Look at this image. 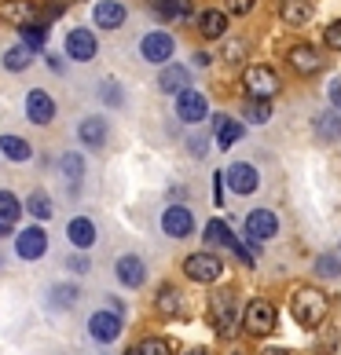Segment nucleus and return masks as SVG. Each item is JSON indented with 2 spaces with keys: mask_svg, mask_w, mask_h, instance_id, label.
I'll return each instance as SVG.
<instances>
[{
  "mask_svg": "<svg viewBox=\"0 0 341 355\" xmlns=\"http://www.w3.org/2000/svg\"><path fill=\"white\" fill-rule=\"evenodd\" d=\"M290 315L301 330H319L331 315V297L316 286H297L290 293Z\"/></svg>",
  "mask_w": 341,
  "mask_h": 355,
  "instance_id": "1",
  "label": "nucleus"
},
{
  "mask_svg": "<svg viewBox=\"0 0 341 355\" xmlns=\"http://www.w3.org/2000/svg\"><path fill=\"white\" fill-rule=\"evenodd\" d=\"M206 319H209V326H213L220 337H235V334H239V326H242L239 293H235L231 286L217 289V293L209 297V304H206Z\"/></svg>",
  "mask_w": 341,
  "mask_h": 355,
  "instance_id": "2",
  "label": "nucleus"
},
{
  "mask_svg": "<svg viewBox=\"0 0 341 355\" xmlns=\"http://www.w3.org/2000/svg\"><path fill=\"white\" fill-rule=\"evenodd\" d=\"M183 275L199 286H213L224 279V260H220L213 249H199V253L183 257Z\"/></svg>",
  "mask_w": 341,
  "mask_h": 355,
  "instance_id": "3",
  "label": "nucleus"
},
{
  "mask_svg": "<svg viewBox=\"0 0 341 355\" xmlns=\"http://www.w3.org/2000/svg\"><path fill=\"white\" fill-rule=\"evenodd\" d=\"M275 326H279V311H275V304L265 300V297H253L250 304H246V311H242V330L250 337H268V334H275Z\"/></svg>",
  "mask_w": 341,
  "mask_h": 355,
  "instance_id": "4",
  "label": "nucleus"
},
{
  "mask_svg": "<svg viewBox=\"0 0 341 355\" xmlns=\"http://www.w3.org/2000/svg\"><path fill=\"white\" fill-rule=\"evenodd\" d=\"M242 88H246V96H250V99H265V103H272V99L283 92V81H279V73H275L272 67H246V73H242Z\"/></svg>",
  "mask_w": 341,
  "mask_h": 355,
  "instance_id": "5",
  "label": "nucleus"
},
{
  "mask_svg": "<svg viewBox=\"0 0 341 355\" xmlns=\"http://www.w3.org/2000/svg\"><path fill=\"white\" fill-rule=\"evenodd\" d=\"M275 234H279V216L272 209H250V216H246V242H250V249H260Z\"/></svg>",
  "mask_w": 341,
  "mask_h": 355,
  "instance_id": "6",
  "label": "nucleus"
},
{
  "mask_svg": "<svg viewBox=\"0 0 341 355\" xmlns=\"http://www.w3.org/2000/svg\"><path fill=\"white\" fill-rule=\"evenodd\" d=\"M88 337L96 340V345H114L117 337H122V315L103 308V311H92L88 315Z\"/></svg>",
  "mask_w": 341,
  "mask_h": 355,
  "instance_id": "7",
  "label": "nucleus"
},
{
  "mask_svg": "<svg viewBox=\"0 0 341 355\" xmlns=\"http://www.w3.org/2000/svg\"><path fill=\"white\" fill-rule=\"evenodd\" d=\"M173 51H176V41L169 33H162V30H154V33H147L140 41V55L147 59V62H154V67L169 62V59H173Z\"/></svg>",
  "mask_w": 341,
  "mask_h": 355,
  "instance_id": "8",
  "label": "nucleus"
},
{
  "mask_svg": "<svg viewBox=\"0 0 341 355\" xmlns=\"http://www.w3.org/2000/svg\"><path fill=\"white\" fill-rule=\"evenodd\" d=\"M224 183L235 191V194H253L260 187V173L250 165V162H235L224 168Z\"/></svg>",
  "mask_w": 341,
  "mask_h": 355,
  "instance_id": "9",
  "label": "nucleus"
},
{
  "mask_svg": "<svg viewBox=\"0 0 341 355\" xmlns=\"http://www.w3.org/2000/svg\"><path fill=\"white\" fill-rule=\"evenodd\" d=\"M15 253L19 260H41L48 253V234L44 227H22L15 234Z\"/></svg>",
  "mask_w": 341,
  "mask_h": 355,
  "instance_id": "10",
  "label": "nucleus"
},
{
  "mask_svg": "<svg viewBox=\"0 0 341 355\" xmlns=\"http://www.w3.org/2000/svg\"><path fill=\"white\" fill-rule=\"evenodd\" d=\"M206 114H209V103H206L202 92L188 88V92L176 96V117L183 125H199V121H206Z\"/></svg>",
  "mask_w": 341,
  "mask_h": 355,
  "instance_id": "11",
  "label": "nucleus"
},
{
  "mask_svg": "<svg viewBox=\"0 0 341 355\" xmlns=\"http://www.w3.org/2000/svg\"><path fill=\"white\" fill-rule=\"evenodd\" d=\"M162 231L169 234V239H188V234L194 231V213H191L188 205H165Z\"/></svg>",
  "mask_w": 341,
  "mask_h": 355,
  "instance_id": "12",
  "label": "nucleus"
},
{
  "mask_svg": "<svg viewBox=\"0 0 341 355\" xmlns=\"http://www.w3.org/2000/svg\"><path fill=\"white\" fill-rule=\"evenodd\" d=\"M114 275L125 289H140L143 282H147V264H143L136 253H125V257L114 260Z\"/></svg>",
  "mask_w": 341,
  "mask_h": 355,
  "instance_id": "13",
  "label": "nucleus"
},
{
  "mask_svg": "<svg viewBox=\"0 0 341 355\" xmlns=\"http://www.w3.org/2000/svg\"><path fill=\"white\" fill-rule=\"evenodd\" d=\"M154 311H158L162 319H180V315H188V300H183V293L173 282H165V286H158V293H154Z\"/></svg>",
  "mask_w": 341,
  "mask_h": 355,
  "instance_id": "14",
  "label": "nucleus"
},
{
  "mask_svg": "<svg viewBox=\"0 0 341 355\" xmlns=\"http://www.w3.org/2000/svg\"><path fill=\"white\" fill-rule=\"evenodd\" d=\"M26 117H30V125H51L56 121V99L44 88H33L26 96Z\"/></svg>",
  "mask_w": 341,
  "mask_h": 355,
  "instance_id": "15",
  "label": "nucleus"
},
{
  "mask_svg": "<svg viewBox=\"0 0 341 355\" xmlns=\"http://www.w3.org/2000/svg\"><path fill=\"white\" fill-rule=\"evenodd\" d=\"M286 62H290L301 77H312V73L323 70V55H319V48H312V44H294L286 51Z\"/></svg>",
  "mask_w": 341,
  "mask_h": 355,
  "instance_id": "16",
  "label": "nucleus"
},
{
  "mask_svg": "<svg viewBox=\"0 0 341 355\" xmlns=\"http://www.w3.org/2000/svg\"><path fill=\"white\" fill-rule=\"evenodd\" d=\"M96 239H99V231H96V223H92L88 216H74L67 223V242L77 249V253H88V249L96 245Z\"/></svg>",
  "mask_w": 341,
  "mask_h": 355,
  "instance_id": "17",
  "label": "nucleus"
},
{
  "mask_svg": "<svg viewBox=\"0 0 341 355\" xmlns=\"http://www.w3.org/2000/svg\"><path fill=\"white\" fill-rule=\"evenodd\" d=\"M96 51H99V41H96L88 30H70V33H67V55H70V59L88 62V59H96Z\"/></svg>",
  "mask_w": 341,
  "mask_h": 355,
  "instance_id": "18",
  "label": "nucleus"
},
{
  "mask_svg": "<svg viewBox=\"0 0 341 355\" xmlns=\"http://www.w3.org/2000/svg\"><path fill=\"white\" fill-rule=\"evenodd\" d=\"M92 15H96V26L99 30H117V26H125V4L122 0H99L96 8H92Z\"/></svg>",
  "mask_w": 341,
  "mask_h": 355,
  "instance_id": "19",
  "label": "nucleus"
},
{
  "mask_svg": "<svg viewBox=\"0 0 341 355\" xmlns=\"http://www.w3.org/2000/svg\"><path fill=\"white\" fill-rule=\"evenodd\" d=\"M77 139H81L88 150H99L103 143H107V121H103V117H81V121H77Z\"/></svg>",
  "mask_w": 341,
  "mask_h": 355,
  "instance_id": "20",
  "label": "nucleus"
},
{
  "mask_svg": "<svg viewBox=\"0 0 341 355\" xmlns=\"http://www.w3.org/2000/svg\"><path fill=\"white\" fill-rule=\"evenodd\" d=\"M158 88L169 92V96H180V92H188V88H191V70H188V67H162Z\"/></svg>",
  "mask_w": 341,
  "mask_h": 355,
  "instance_id": "21",
  "label": "nucleus"
},
{
  "mask_svg": "<svg viewBox=\"0 0 341 355\" xmlns=\"http://www.w3.org/2000/svg\"><path fill=\"white\" fill-rule=\"evenodd\" d=\"M312 11H316V8H312V0H279V19L286 26H294V30L312 19Z\"/></svg>",
  "mask_w": 341,
  "mask_h": 355,
  "instance_id": "22",
  "label": "nucleus"
},
{
  "mask_svg": "<svg viewBox=\"0 0 341 355\" xmlns=\"http://www.w3.org/2000/svg\"><path fill=\"white\" fill-rule=\"evenodd\" d=\"M213 128H217V143H220V150H231L235 143L242 139V132H246V125L231 121V117H224V114H217V117H213Z\"/></svg>",
  "mask_w": 341,
  "mask_h": 355,
  "instance_id": "23",
  "label": "nucleus"
},
{
  "mask_svg": "<svg viewBox=\"0 0 341 355\" xmlns=\"http://www.w3.org/2000/svg\"><path fill=\"white\" fill-rule=\"evenodd\" d=\"M59 173L67 176V183H70V191H77V183L85 180V154H74V150H67V154H59Z\"/></svg>",
  "mask_w": 341,
  "mask_h": 355,
  "instance_id": "24",
  "label": "nucleus"
},
{
  "mask_svg": "<svg viewBox=\"0 0 341 355\" xmlns=\"http://www.w3.org/2000/svg\"><path fill=\"white\" fill-rule=\"evenodd\" d=\"M191 0H154V11H158L162 19L169 22H183V19H191Z\"/></svg>",
  "mask_w": 341,
  "mask_h": 355,
  "instance_id": "25",
  "label": "nucleus"
},
{
  "mask_svg": "<svg viewBox=\"0 0 341 355\" xmlns=\"http://www.w3.org/2000/svg\"><path fill=\"white\" fill-rule=\"evenodd\" d=\"M0 154L8 157V162H30L33 157V147L19 136H0Z\"/></svg>",
  "mask_w": 341,
  "mask_h": 355,
  "instance_id": "26",
  "label": "nucleus"
},
{
  "mask_svg": "<svg viewBox=\"0 0 341 355\" xmlns=\"http://www.w3.org/2000/svg\"><path fill=\"white\" fill-rule=\"evenodd\" d=\"M202 239H206L209 245H228V249H231V242H235V231H231L228 223L217 216V220H209L206 227H202Z\"/></svg>",
  "mask_w": 341,
  "mask_h": 355,
  "instance_id": "27",
  "label": "nucleus"
},
{
  "mask_svg": "<svg viewBox=\"0 0 341 355\" xmlns=\"http://www.w3.org/2000/svg\"><path fill=\"white\" fill-rule=\"evenodd\" d=\"M26 213H30L33 220H51V213H56V205H51L48 191H30V198H26Z\"/></svg>",
  "mask_w": 341,
  "mask_h": 355,
  "instance_id": "28",
  "label": "nucleus"
},
{
  "mask_svg": "<svg viewBox=\"0 0 341 355\" xmlns=\"http://www.w3.org/2000/svg\"><path fill=\"white\" fill-rule=\"evenodd\" d=\"M199 30H202V37H224L228 33V15L224 11H202V19H199Z\"/></svg>",
  "mask_w": 341,
  "mask_h": 355,
  "instance_id": "29",
  "label": "nucleus"
},
{
  "mask_svg": "<svg viewBox=\"0 0 341 355\" xmlns=\"http://www.w3.org/2000/svg\"><path fill=\"white\" fill-rule=\"evenodd\" d=\"M26 213V202H19L11 191H0V223H19V216Z\"/></svg>",
  "mask_w": 341,
  "mask_h": 355,
  "instance_id": "30",
  "label": "nucleus"
},
{
  "mask_svg": "<svg viewBox=\"0 0 341 355\" xmlns=\"http://www.w3.org/2000/svg\"><path fill=\"white\" fill-rule=\"evenodd\" d=\"M4 19L19 22V26H30L37 19V8L30 4V0H8V4H4Z\"/></svg>",
  "mask_w": 341,
  "mask_h": 355,
  "instance_id": "31",
  "label": "nucleus"
},
{
  "mask_svg": "<svg viewBox=\"0 0 341 355\" xmlns=\"http://www.w3.org/2000/svg\"><path fill=\"white\" fill-rule=\"evenodd\" d=\"M30 62H33V51L26 48V44H15V48L4 51V67H8L11 73H22L26 67H30Z\"/></svg>",
  "mask_w": 341,
  "mask_h": 355,
  "instance_id": "32",
  "label": "nucleus"
},
{
  "mask_svg": "<svg viewBox=\"0 0 341 355\" xmlns=\"http://www.w3.org/2000/svg\"><path fill=\"white\" fill-rule=\"evenodd\" d=\"M136 352L140 355H176V348H173V340H169V337H143L136 345Z\"/></svg>",
  "mask_w": 341,
  "mask_h": 355,
  "instance_id": "33",
  "label": "nucleus"
},
{
  "mask_svg": "<svg viewBox=\"0 0 341 355\" xmlns=\"http://www.w3.org/2000/svg\"><path fill=\"white\" fill-rule=\"evenodd\" d=\"M316 136L319 139H341V117L338 114H319L316 117Z\"/></svg>",
  "mask_w": 341,
  "mask_h": 355,
  "instance_id": "34",
  "label": "nucleus"
},
{
  "mask_svg": "<svg viewBox=\"0 0 341 355\" xmlns=\"http://www.w3.org/2000/svg\"><path fill=\"white\" fill-rule=\"evenodd\" d=\"M22 44L30 48L33 55H37V51H44V44H48V30H44V26H22Z\"/></svg>",
  "mask_w": 341,
  "mask_h": 355,
  "instance_id": "35",
  "label": "nucleus"
},
{
  "mask_svg": "<svg viewBox=\"0 0 341 355\" xmlns=\"http://www.w3.org/2000/svg\"><path fill=\"white\" fill-rule=\"evenodd\" d=\"M81 297L77 293V286L74 282H59V286H51V304L56 308H74V300Z\"/></svg>",
  "mask_w": 341,
  "mask_h": 355,
  "instance_id": "36",
  "label": "nucleus"
},
{
  "mask_svg": "<svg viewBox=\"0 0 341 355\" xmlns=\"http://www.w3.org/2000/svg\"><path fill=\"white\" fill-rule=\"evenodd\" d=\"M316 275H323V279H341V257H334V253L316 257Z\"/></svg>",
  "mask_w": 341,
  "mask_h": 355,
  "instance_id": "37",
  "label": "nucleus"
},
{
  "mask_svg": "<svg viewBox=\"0 0 341 355\" xmlns=\"http://www.w3.org/2000/svg\"><path fill=\"white\" fill-rule=\"evenodd\" d=\"M272 117V103H265V99H253L250 107H246V121H253V125H265Z\"/></svg>",
  "mask_w": 341,
  "mask_h": 355,
  "instance_id": "38",
  "label": "nucleus"
},
{
  "mask_svg": "<svg viewBox=\"0 0 341 355\" xmlns=\"http://www.w3.org/2000/svg\"><path fill=\"white\" fill-rule=\"evenodd\" d=\"M323 44L331 48V51H341V19H334V22L323 30Z\"/></svg>",
  "mask_w": 341,
  "mask_h": 355,
  "instance_id": "39",
  "label": "nucleus"
},
{
  "mask_svg": "<svg viewBox=\"0 0 341 355\" xmlns=\"http://www.w3.org/2000/svg\"><path fill=\"white\" fill-rule=\"evenodd\" d=\"M99 92H103V103H107V107H122V85L103 81V85H99Z\"/></svg>",
  "mask_w": 341,
  "mask_h": 355,
  "instance_id": "40",
  "label": "nucleus"
},
{
  "mask_svg": "<svg viewBox=\"0 0 341 355\" xmlns=\"http://www.w3.org/2000/svg\"><path fill=\"white\" fill-rule=\"evenodd\" d=\"M67 268H70L74 275H88V271H92V260H88L85 253H74V257H67Z\"/></svg>",
  "mask_w": 341,
  "mask_h": 355,
  "instance_id": "41",
  "label": "nucleus"
},
{
  "mask_svg": "<svg viewBox=\"0 0 341 355\" xmlns=\"http://www.w3.org/2000/svg\"><path fill=\"white\" fill-rule=\"evenodd\" d=\"M253 4H257V0H228V15H250V11H253Z\"/></svg>",
  "mask_w": 341,
  "mask_h": 355,
  "instance_id": "42",
  "label": "nucleus"
},
{
  "mask_svg": "<svg viewBox=\"0 0 341 355\" xmlns=\"http://www.w3.org/2000/svg\"><path fill=\"white\" fill-rule=\"evenodd\" d=\"M242 55H246V41H228L224 44V59L228 62H239Z\"/></svg>",
  "mask_w": 341,
  "mask_h": 355,
  "instance_id": "43",
  "label": "nucleus"
},
{
  "mask_svg": "<svg viewBox=\"0 0 341 355\" xmlns=\"http://www.w3.org/2000/svg\"><path fill=\"white\" fill-rule=\"evenodd\" d=\"M334 345H338V330L331 326V330H326V337L319 340V355H326V352H334Z\"/></svg>",
  "mask_w": 341,
  "mask_h": 355,
  "instance_id": "44",
  "label": "nucleus"
},
{
  "mask_svg": "<svg viewBox=\"0 0 341 355\" xmlns=\"http://www.w3.org/2000/svg\"><path fill=\"white\" fill-rule=\"evenodd\" d=\"M326 96H331V103L341 110V77H334V81H331V92H326Z\"/></svg>",
  "mask_w": 341,
  "mask_h": 355,
  "instance_id": "45",
  "label": "nucleus"
},
{
  "mask_svg": "<svg viewBox=\"0 0 341 355\" xmlns=\"http://www.w3.org/2000/svg\"><path fill=\"white\" fill-rule=\"evenodd\" d=\"M48 70L51 73H63V59L59 55H48Z\"/></svg>",
  "mask_w": 341,
  "mask_h": 355,
  "instance_id": "46",
  "label": "nucleus"
},
{
  "mask_svg": "<svg viewBox=\"0 0 341 355\" xmlns=\"http://www.w3.org/2000/svg\"><path fill=\"white\" fill-rule=\"evenodd\" d=\"M107 308H110V311H117V315H125V304H122L117 297H107Z\"/></svg>",
  "mask_w": 341,
  "mask_h": 355,
  "instance_id": "47",
  "label": "nucleus"
},
{
  "mask_svg": "<svg viewBox=\"0 0 341 355\" xmlns=\"http://www.w3.org/2000/svg\"><path fill=\"white\" fill-rule=\"evenodd\" d=\"M260 355H294V352H290V348H265Z\"/></svg>",
  "mask_w": 341,
  "mask_h": 355,
  "instance_id": "48",
  "label": "nucleus"
},
{
  "mask_svg": "<svg viewBox=\"0 0 341 355\" xmlns=\"http://www.w3.org/2000/svg\"><path fill=\"white\" fill-rule=\"evenodd\" d=\"M183 355H213V352H209V348H188Z\"/></svg>",
  "mask_w": 341,
  "mask_h": 355,
  "instance_id": "49",
  "label": "nucleus"
},
{
  "mask_svg": "<svg viewBox=\"0 0 341 355\" xmlns=\"http://www.w3.org/2000/svg\"><path fill=\"white\" fill-rule=\"evenodd\" d=\"M4 231H8V223H0V234H4Z\"/></svg>",
  "mask_w": 341,
  "mask_h": 355,
  "instance_id": "50",
  "label": "nucleus"
},
{
  "mask_svg": "<svg viewBox=\"0 0 341 355\" xmlns=\"http://www.w3.org/2000/svg\"><path fill=\"white\" fill-rule=\"evenodd\" d=\"M231 355H242V352H239V348H235V352H231Z\"/></svg>",
  "mask_w": 341,
  "mask_h": 355,
  "instance_id": "51",
  "label": "nucleus"
}]
</instances>
